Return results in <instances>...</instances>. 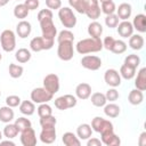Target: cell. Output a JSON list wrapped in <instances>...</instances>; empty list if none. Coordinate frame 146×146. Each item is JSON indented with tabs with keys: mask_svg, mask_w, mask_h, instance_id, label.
<instances>
[{
	"mask_svg": "<svg viewBox=\"0 0 146 146\" xmlns=\"http://www.w3.org/2000/svg\"><path fill=\"white\" fill-rule=\"evenodd\" d=\"M103 49V42L100 39L95 38H87L78 41L75 44V50L80 55H87L91 52H98Z\"/></svg>",
	"mask_w": 146,
	"mask_h": 146,
	"instance_id": "cell-1",
	"label": "cell"
},
{
	"mask_svg": "<svg viewBox=\"0 0 146 146\" xmlns=\"http://www.w3.org/2000/svg\"><path fill=\"white\" fill-rule=\"evenodd\" d=\"M91 129H92V131H96V132L100 133V136H104V135H107V133L114 131L113 123L108 120L103 119L102 116H95L92 119Z\"/></svg>",
	"mask_w": 146,
	"mask_h": 146,
	"instance_id": "cell-2",
	"label": "cell"
},
{
	"mask_svg": "<svg viewBox=\"0 0 146 146\" xmlns=\"http://www.w3.org/2000/svg\"><path fill=\"white\" fill-rule=\"evenodd\" d=\"M58 18L64 27L66 29H73L76 25V16L74 15L73 10L70 7H60L58 9Z\"/></svg>",
	"mask_w": 146,
	"mask_h": 146,
	"instance_id": "cell-3",
	"label": "cell"
},
{
	"mask_svg": "<svg viewBox=\"0 0 146 146\" xmlns=\"http://www.w3.org/2000/svg\"><path fill=\"white\" fill-rule=\"evenodd\" d=\"M1 48L6 52H10L16 48V34L11 30H3L0 34Z\"/></svg>",
	"mask_w": 146,
	"mask_h": 146,
	"instance_id": "cell-4",
	"label": "cell"
},
{
	"mask_svg": "<svg viewBox=\"0 0 146 146\" xmlns=\"http://www.w3.org/2000/svg\"><path fill=\"white\" fill-rule=\"evenodd\" d=\"M55 39H47L43 36H35L30 41V49L34 52H39L42 50H49L54 46Z\"/></svg>",
	"mask_w": 146,
	"mask_h": 146,
	"instance_id": "cell-5",
	"label": "cell"
},
{
	"mask_svg": "<svg viewBox=\"0 0 146 146\" xmlns=\"http://www.w3.org/2000/svg\"><path fill=\"white\" fill-rule=\"evenodd\" d=\"M74 55V48H73V42L72 41H63L58 42L57 47V56L59 59L64 62H68L73 58Z\"/></svg>",
	"mask_w": 146,
	"mask_h": 146,
	"instance_id": "cell-6",
	"label": "cell"
},
{
	"mask_svg": "<svg viewBox=\"0 0 146 146\" xmlns=\"http://www.w3.org/2000/svg\"><path fill=\"white\" fill-rule=\"evenodd\" d=\"M54 95L50 94L48 90H46L43 87L40 88H34L31 91V100L34 104H42V103H48L52 100Z\"/></svg>",
	"mask_w": 146,
	"mask_h": 146,
	"instance_id": "cell-7",
	"label": "cell"
},
{
	"mask_svg": "<svg viewBox=\"0 0 146 146\" xmlns=\"http://www.w3.org/2000/svg\"><path fill=\"white\" fill-rule=\"evenodd\" d=\"M54 103H55V107H56L57 110H59V111H65V110H67V108L74 107V106L76 105L78 100H76V97H75V96L67 94V95H63V96L57 97V98L54 100Z\"/></svg>",
	"mask_w": 146,
	"mask_h": 146,
	"instance_id": "cell-8",
	"label": "cell"
},
{
	"mask_svg": "<svg viewBox=\"0 0 146 146\" xmlns=\"http://www.w3.org/2000/svg\"><path fill=\"white\" fill-rule=\"evenodd\" d=\"M84 14L88 16V18L96 21L99 18L102 10L99 6L98 0H84Z\"/></svg>",
	"mask_w": 146,
	"mask_h": 146,
	"instance_id": "cell-9",
	"label": "cell"
},
{
	"mask_svg": "<svg viewBox=\"0 0 146 146\" xmlns=\"http://www.w3.org/2000/svg\"><path fill=\"white\" fill-rule=\"evenodd\" d=\"M81 65L86 70L89 71H97L102 67V59L95 55H86L81 58Z\"/></svg>",
	"mask_w": 146,
	"mask_h": 146,
	"instance_id": "cell-10",
	"label": "cell"
},
{
	"mask_svg": "<svg viewBox=\"0 0 146 146\" xmlns=\"http://www.w3.org/2000/svg\"><path fill=\"white\" fill-rule=\"evenodd\" d=\"M43 88L50 94L55 95L59 90V78L55 73H49L43 79Z\"/></svg>",
	"mask_w": 146,
	"mask_h": 146,
	"instance_id": "cell-11",
	"label": "cell"
},
{
	"mask_svg": "<svg viewBox=\"0 0 146 146\" xmlns=\"http://www.w3.org/2000/svg\"><path fill=\"white\" fill-rule=\"evenodd\" d=\"M39 23H40V27H41V32H42L43 38L55 39V36H57V29H56L52 19H44V21H41Z\"/></svg>",
	"mask_w": 146,
	"mask_h": 146,
	"instance_id": "cell-12",
	"label": "cell"
},
{
	"mask_svg": "<svg viewBox=\"0 0 146 146\" xmlns=\"http://www.w3.org/2000/svg\"><path fill=\"white\" fill-rule=\"evenodd\" d=\"M104 80L110 87L116 88V87H119L121 84V75H120L119 71H116L114 68H108V70L105 71Z\"/></svg>",
	"mask_w": 146,
	"mask_h": 146,
	"instance_id": "cell-13",
	"label": "cell"
},
{
	"mask_svg": "<svg viewBox=\"0 0 146 146\" xmlns=\"http://www.w3.org/2000/svg\"><path fill=\"white\" fill-rule=\"evenodd\" d=\"M21 143L23 146H34L36 145V135L32 127L21 131Z\"/></svg>",
	"mask_w": 146,
	"mask_h": 146,
	"instance_id": "cell-14",
	"label": "cell"
},
{
	"mask_svg": "<svg viewBox=\"0 0 146 146\" xmlns=\"http://www.w3.org/2000/svg\"><path fill=\"white\" fill-rule=\"evenodd\" d=\"M56 136H57V132L55 127H44L41 129L39 137L43 144H52L56 140Z\"/></svg>",
	"mask_w": 146,
	"mask_h": 146,
	"instance_id": "cell-15",
	"label": "cell"
},
{
	"mask_svg": "<svg viewBox=\"0 0 146 146\" xmlns=\"http://www.w3.org/2000/svg\"><path fill=\"white\" fill-rule=\"evenodd\" d=\"M116 30H117L119 35L122 38H129L133 34V26H132V23L129 21L120 22L116 26Z\"/></svg>",
	"mask_w": 146,
	"mask_h": 146,
	"instance_id": "cell-16",
	"label": "cell"
},
{
	"mask_svg": "<svg viewBox=\"0 0 146 146\" xmlns=\"http://www.w3.org/2000/svg\"><path fill=\"white\" fill-rule=\"evenodd\" d=\"M116 15L119 17V19L122 21H128L132 14V7L130 3L128 2H122L119 5V7L116 8Z\"/></svg>",
	"mask_w": 146,
	"mask_h": 146,
	"instance_id": "cell-17",
	"label": "cell"
},
{
	"mask_svg": "<svg viewBox=\"0 0 146 146\" xmlns=\"http://www.w3.org/2000/svg\"><path fill=\"white\" fill-rule=\"evenodd\" d=\"M31 32H32V25L30 22H27L25 19H22L16 26V33L21 39L27 38L31 34Z\"/></svg>",
	"mask_w": 146,
	"mask_h": 146,
	"instance_id": "cell-18",
	"label": "cell"
},
{
	"mask_svg": "<svg viewBox=\"0 0 146 146\" xmlns=\"http://www.w3.org/2000/svg\"><path fill=\"white\" fill-rule=\"evenodd\" d=\"M91 95V87L89 83H86V82H82V83H79L76 87H75V97L79 98V99H88Z\"/></svg>",
	"mask_w": 146,
	"mask_h": 146,
	"instance_id": "cell-19",
	"label": "cell"
},
{
	"mask_svg": "<svg viewBox=\"0 0 146 146\" xmlns=\"http://www.w3.org/2000/svg\"><path fill=\"white\" fill-rule=\"evenodd\" d=\"M133 30H137L139 33L146 32V16L144 14H137L132 21Z\"/></svg>",
	"mask_w": 146,
	"mask_h": 146,
	"instance_id": "cell-20",
	"label": "cell"
},
{
	"mask_svg": "<svg viewBox=\"0 0 146 146\" xmlns=\"http://www.w3.org/2000/svg\"><path fill=\"white\" fill-rule=\"evenodd\" d=\"M91 135H92V129L91 125L88 123H82L76 128V136L81 140H87L88 138L91 137Z\"/></svg>",
	"mask_w": 146,
	"mask_h": 146,
	"instance_id": "cell-21",
	"label": "cell"
},
{
	"mask_svg": "<svg viewBox=\"0 0 146 146\" xmlns=\"http://www.w3.org/2000/svg\"><path fill=\"white\" fill-rule=\"evenodd\" d=\"M87 31H88V34L90 35V38L100 39V36L103 34V26L97 21H94L88 25V30Z\"/></svg>",
	"mask_w": 146,
	"mask_h": 146,
	"instance_id": "cell-22",
	"label": "cell"
},
{
	"mask_svg": "<svg viewBox=\"0 0 146 146\" xmlns=\"http://www.w3.org/2000/svg\"><path fill=\"white\" fill-rule=\"evenodd\" d=\"M128 100H129V103L131 105H135V106L140 105L144 102V94H143V91L137 89V88L132 89L129 92V95H128Z\"/></svg>",
	"mask_w": 146,
	"mask_h": 146,
	"instance_id": "cell-23",
	"label": "cell"
},
{
	"mask_svg": "<svg viewBox=\"0 0 146 146\" xmlns=\"http://www.w3.org/2000/svg\"><path fill=\"white\" fill-rule=\"evenodd\" d=\"M103 107H104V113H105V115L108 116V117H112V119L117 117V116L120 115V113H121L120 106L116 105V104H114L113 102H110L108 104L106 103Z\"/></svg>",
	"mask_w": 146,
	"mask_h": 146,
	"instance_id": "cell-24",
	"label": "cell"
},
{
	"mask_svg": "<svg viewBox=\"0 0 146 146\" xmlns=\"http://www.w3.org/2000/svg\"><path fill=\"white\" fill-rule=\"evenodd\" d=\"M62 141L65 146H80L81 145V141L78 138V136L71 131H67L62 136Z\"/></svg>",
	"mask_w": 146,
	"mask_h": 146,
	"instance_id": "cell-25",
	"label": "cell"
},
{
	"mask_svg": "<svg viewBox=\"0 0 146 146\" xmlns=\"http://www.w3.org/2000/svg\"><path fill=\"white\" fill-rule=\"evenodd\" d=\"M135 87L141 91L146 89V67H141L138 71L135 80Z\"/></svg>",
	"mask_w": 146,
	"mask_h": 146,
	"instance_id": "cell-26",
	"label": "cell"
},
{
	"mask_svg": "<svg viewBox=\"0 0 146 146\" xmlns=\"http://www.w3.org/2000/svg\"><path fill=\"white\" fill-rule=\"evenodd\" d=\"M14 117H15V113H14L11 107H9L7 105L0 107V121L1 122L9 123L14 120Z\"/></svg>",
	"mask_w": 146,
	"mask_h": 146,
	"instance_id": "cell-27",
	"label": "cell"
},
{
	"mask_svg": "<svg viewBox=\"0 0 146 146\" xmlns=\"http://www.w3.org/2000/svg\"><path fill=\"white\" fill-rule=\"evenodd\" d=\"M144 38L140 34H132L129 36V47L132 50H140L144 47Z\"/></svg>",
	"mask_w": 146,
	"mask_h": 146,
	"instance_id": "cell-28",
	"label": "cell"
},
{
	"mask_svg": "<svg viewBox=\"0 0 146 146\" xmlns=\"http://www.w3.org/2000/svg\"><path fill=\"white\" fill-rule=\"evenodd\" d=\"M19 112L26 116H30L34 114L35 112V105L32 100H23L19 104Z\"/></svg>",
	"mask_w": 146,
	"mask_h": 146,
	"instance_id": "cell-29",
	"label": "cell"
},
{
	"mask_svg": "<svg viewBox=\"0 0 146 146\" xmlns=\"http://www.w3.org/2000/svg\"><path fill=\"white\" fill-rule=\"evenodd\" d=\"M100 137H102V139H100L102 143L104 145H106V146H117V145L121 144V140H120L119 136H116L114 133V131L113 132H110L107 135L100 136Z\"/></svg>",
	"mask_w": 146,
	"mask_h": 146,
	"instance_id": "cell-30",
	"label": "cell"
},
{
	"mask_svg": "<svg viewBox=\"0 0 146 146\" xmlns=\"http://www.w3.org/2000/svg\"><path fill=\"white\" fill-rule=\"evenodd\" d=\"M32 55H31V51L26 48H19L16 52H15V58L18 63L21 64H24V63H27L30 59H31Z\"/></svg>",
	"mask_w": 146,
	"mask_h": 146,
	"instance_id": "cell-31",
	"label": "cell"
},
{
	"mask_svg": "<svg viewBox=\"0 0 146 146\" xmlns=\"http://www.w3.org/2000/svg\"><path fill=\"white\" fill-rule=\"evenodd\" d=\"M90 100H91V104L96 107H103L107 103L105 94L103 92H94L92 95H90Z\"/></svg>",
	"mask_w": 146,
	"mask_h": 146,
	"instance_id": "cell-32",
	"label": "cell"
},
{
	"mask_svg": "<svg viewBox=\"0 0 146 146\" xmlns=\"http://www.w3.org/2000/svg\"><path fill=\"white\" fill-rule=\"evenodd\" d=\"M30 10L27 9V7L24 5V3H18L15 6L14 8V16L18 19H24L27 17Z\"/></svg>",
	"mask_w": 146,
	"mask_h": 146,
	"instance_id": "cell-33",
	"label": "cell"
},
{
	"mask_svg": "<svg viewBox=\"0 0 146 146\" xmlns=\"http://www.w3.org/2000/svg\"><path fill=\"white\" fill-rule=\"evenodd\" d=\"M120 75H121V78H123L125 80H131L136 75V68H133V67H131L129 65L123 64L120 67Z\"/></svg>",
	"mask_w": 146,
	"mask_h": 146,
	"instance_id": "cell-34",
	"label": "cell"
},
{
	"mask_svg": "<svg viewBox=\"0 0 146 146\" xmlns=\"http://www.w3.org/2000/svg\"><path fill=\"white\" fill-rule=\"evenodd\" d=\"M18 129L16 128V125L14 124V123H7L6 125H5V128H3V131H2V133H3V136L6 137V138H8V139H13V138H15L17 135H18Z\"/></svg>",
	"mask_w": 146,
	"mask_h": 146,
	"instance_id": "cell-35",
	"label": "cell"
},
{
	"mask_svg": "<svg viewBox=\"0 0 146 146\" xmlns=\"http://www.w3.org/2000/svg\"><path fill=\"white\" fill-rule=\"evenodd\" d=\"M8 71H9V75H10L13 79H18V78L22 76V74H23V72H24V68H23L22 65L10 63Z\"/></svg>",
	"mask_w": 146,
	"mask_h": 146,
	"instance_id": "cell-36",
	"label": "cell"
},
{
	"mask_svg": "<svg viewBox=\"0 0 146 146\" xmlns=\"http://www.w3.org/2000/svg\"><path fill=\"white\" fill-rule=\"evenodd\" d=\"M100 10H102V13H104L105 15H111V14H114V13H115L116 6H115V3H114L113 0L104 1V2H102Z\"/></svg>",
	"mask_w": 146,
	"mask_h": 146,
	"instance_id": "cell-37",
	"label": "cell"
},
{
	"mask_svg": "<svg viewBox=\"0 0 146 146\" xmlns=\"http://www.w3.org/2000/svg\"><path fill=\"white\" fill-rule=\"evenodd\" d=\"M125 65H129L133 68L137 70V67L140 65V57L136 54H131V55H128L125 58H124V63Z\"/></svg>",
	"mask_w": 146,
	"mask_h": 146,
	"instance_id": "cell-38",
	"label": "cell"
},
{
	"mask_svg": "<svg viewBox=\"0 0 146 146\" xmlns=\"http://www.w3.org/2000/svg\"><path fill=\"white\" fill-rule=\"evenodd\" d=\"M14 124L16 125V128L18 129L19 132L23 131V130H25V129H27V128H30V127H32L31 121H30L29 119L24 117V116H21V117H18V119H16L15 122H14Z\"/></svg>",
	"mask_w": 146,
	"mask_h": 146,
	"instance_id": "cell-39",
	"label": "cell"
},
{
	"mask_svg": "<svg viewBox=\"0 0 146 146\" xmlns=\"http://www.w3.org/2000/svg\"><path fill=\"white\" fill-rule=\"evenodd\" d=\"M63 41H72V42L74 41V34L68 29L60 31L57 35V42H63Z\"/></svg>",
	"mask_w": 146,
	"mask_h": 146,
	"instance_id": "cell-40",
	"label": "cell"
},
{
	"mask_svg": "<svg viewBox=\"0 0 146 146\" xmlns=\"http://www.w3.org/2000/svg\"><path fill=\"white\" fill-rule=\"evenodd\" d=\"M125 50H127V43L123 40H115L114 44H113V47L111 49V51L113 54H116V55L123 54Z\"/></svg>",
	"mask_w": 146,
	"mask_h": 146,
	"instance_id": "cell-41",
	"label": "cell"
},
{
	"mask_svg": "<svg viewBox=\"0 0 146 146\" xmlns=\"http://www.w3.org/2000/svg\"><path fill=\"white\" fill-rule=\"evenodd\" d=\"M36 112H38L39 117H43V116L51 115L52 114V108L47 103H42V104H39V107L36 108Z\"/></svg>",
	"mask_w": 146,
	"mask_h": 146,
	"instance_id": "cell-42",
	"label": "cell"
},
{
	"mask_svg": "<svg viewBox=\"0 0 146 146\" xmlns=\"http://www.w3.org/2000/svg\"><path fill=\"white\" fill-rule=\"evenodd\" d=\"M56 123H57V120H56V117L52 114L48 115V116L40 117V125H41V128H44V127H56Z\"/></svg>",
	"mask_w": 146,
	"mask_h": 146,
	"instance_id": "cell-43",
	"label": "cell"
},
{
	"mask_svg": "<svg viewBox=\"0 0 146 146\" xmlns=\"http://www.w3.org/2000/svg\"><path fill=\"white\" fill-rule=\"evenodd\" d=\"M119 24V17L116 14H111V15H106L105 17V25L110 29H114Z\"/></svg>",
	"mask_w": 146,
	"mask_h": 146,
	"instance_id": "cell-44",
	"label": "cell"
},
{
	"mask_svg": "<svg viewBox=\"0 0 146 146\" xmlns=\"http://www.w3.org/2000/svg\"><path fill=\"white\" fill-rule=\"evenodd\" d=\"M68 5L79 14H84V0H68Z\"/></svg>",
	"mask_w": 146,
	"mask_h": 146,
	"instance_id": "cell-45",
	"label": "cell"
},
{
	"mask_svg": "<svg viewBox=\"0 0 146 146\" xmlns=\"http://www.w3.org/2000/svg\"><path fill=\"white\" fill-rule=\"evenodd\" d=\"M21 104V98L19 96H16V95H10L6 98V105L9 106V107H17L19 106Z\"/></svg>",
	"mask_w": 146,
	"mask_h": 146,
	"instance_id": "cell-46",
	"label": "cell"
},
{
	"mask_svg": "<svg viewBox=\"0 0 146 146\" xmlns=\"http://www.w3.org/2000/svg\"><path fill=\"white\" fill-rule=\"evenodd\" d=\"M38 21L41 22V21H44V19H52V11L48 8V9H41L39 13H38V16H36Z\"/></svg>",
	"mask_w": 146,
	"mask_h": 146,
	"instance_id": "cell-47",
	"label": "cell"
},
{
	"mask_svg": "<svg viewBox=\"0 0 146 146\" xmlns=\"http://www.w3.org/2000/svg\"><path fill=\"white\" fill-rule=\"evenodd\" d=\"M105 97H106L107 102H115V100H117V98L120 97V95H119V91L114 87H112V88H110L106 91Z\"/></svg>",
	"mask_w": 146,
	"mask_h": 146,
	"instance_id": "cell-48",
	"label": "cell"
},
{
	"mask_svg": "<svg viewBox=\"0 0 146 146\" xmlns=\"http://www.w3.org/2000/svg\"><path fill=\"white\" fill-rule=\"evenodd\" d=\"M46 6L50 10H58L62 7V0H46Z\"/></svg>",
	"mask_w": 146,
	"mask_h": 146,
	"instance_id": "cell-49",
	"label": "cell"
},
{
	"mask_svg": "<svg viewBox=\"0 0 146 146\" xmlns=\"http://www.w3.org/2000/svg\"><path fill=\"white\" fill-rule=\"evenodd\" d=\"M114 41H115V39L113 36H111V35L105 36V39L102 41L103 42V48H105V49H107V50L111 51V49H112V47L114 44Z\"/></svg>",
	"mask_w": 146,
	"mask_h": 146,
	"instance_id": "cell-50",
	"label": "cell"
},
{
	"mask_svg": "<svg viewBox=\"0 0 146 146\" xmlns=\"http://www.w3.org/2000/svg\"><path fill=\"white\" fill-rule=\"evenodd\" d=\"M24 5L27 7L29 10H35L38 9L40 2L39 0H24Z\"/></svg>",
	"mask_w": 146,
	"mask_h": 146,
	"instance_id": "cell-51",
	"label": "cell"
},
{
	"mask_svg": "<svg viewBox=\"0 0 146 146\" xmlns=\"http://www.w3.org/2000/svg\"><path fill=\"white\" fill-rule=\"evenodd\" d=\"M103 143L98 138H88L87 139V146H102Z\"/></svg>",
	"mask_w": 146,
	"mask_h": 146,
	"instance_id": "cell-52",
	"label": "cell"
},
{
	"mask_svg": "<svg viewBox=\"0 0 146 146\" xmlns=\"http://www.w3.org/2000/svg\"><path fill=\"white\" fill-rule=\"evenodd\" d=\"M138 144H139L140 146H143V145H146V132H141V133H140Z\"/></svg>",
	"mask_w": 146,
	"mask_h": 146,
	"instance_id": "cell-53",
	"label": "cell"
},
{
	"mask_svg": "<svg viewBox=\"0 0 146 146\" xmlns=\"http://www.w3.org/2000/svg\"><path fill=\"white\" fill-rule=\"evenodd\" d=\"M0 145H10V146H15V143L11 140H0Z\"/></svg>",
	"mask_w": 146,
	"mask_h": 146,
	"instance_id": "cell-54",
	"label": "cell"
},
{
	"mask_svg": "<svg viewBox=\"0 0 146 146\" xmlns=\"http://www.w3.org/2000/svg\"><path fill=\"white\" fill-rule=\"evenodd\" d=\"M8 1H9V0H0V7L6 6V5L8 3Z\"/></svg>",
	"mask_w": 146,
	"mask_h": 146,
	"instance_id": "cell-55",
	"label": "cell"
},
{
	"mask_svg": "<svg viewBox=\"0 0 146 146\" xmlns=\"http://www.w3.org/2000/svg\"><path fill=\"white\" fill-rule=\"evenodd\" d=\"M2 136H3V133H2V132H1V131H0V140H1V139H2Z\"/></svg>",
	"mask_w": 146,
	"mask_h": 146,
	"instance_id": "cell-56",
	"label": "cell"
},
{
	"mask_svg": "<svg viewBox=\"0 0 146 146\" xmlns=\"http://www.w3.org/2000/svg\"><path fill=\"white\" fill-rule=\"evenodd\" d=\"M98 1H99V2L102 3V2H104V1H108V0H98Z\"/></svg>",
	"mask_w": 146,
	"mask_h": 146,
	"instance_id": "cell-57",
	"label": "cell"
},
{
	"mask_svg": "<svg viewBox=\"0 0 146 146\" xmlns=\"http://www.w3.org/2000/svg\"><path fill=\"white\" fill-rule=\"evenodd\" d=\"M1 57H2V56H1V52H0V60H1Z\"/></svg>",
	"mask_w": 146,
	"mask_h": 146,
	"instance_id": "cell-58",
	"label": "cell"
},
{
	"mask_svg": "<svg viewBox=\"0 0 146 146\" xmlns=\"http://www.w3.org/2000/svg\"><path fill=\"white\" fill-rule=\"evenodd\" d=\"M0 96H1V91H0Z\"/></svg>",
	"mask_w": 146,
	"mask_h": 146,
	"instance_id": "cell-59",
	"label": "cell"
},
{
	"mask_svg": "<svg viewBox=\"0 0 146 146\" xmlns=\"http://www.w3.org/2000/svg\"><path fill=\"white\" fill-rule=\"evenodd\" d=\"M18 1H19V0H18Z\"/></svg>",
	"mask_w": 146,
	"mask_h": 146,
	"instance_id": "cell-60",
	"label": "cell"
}]
</instances>
